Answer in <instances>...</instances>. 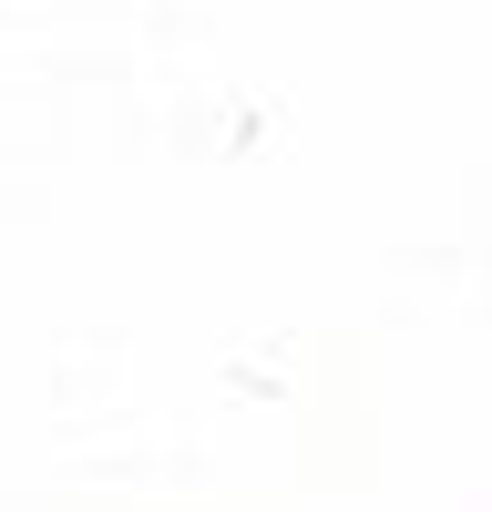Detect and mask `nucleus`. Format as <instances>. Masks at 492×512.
<instances>
[]
</instances>
